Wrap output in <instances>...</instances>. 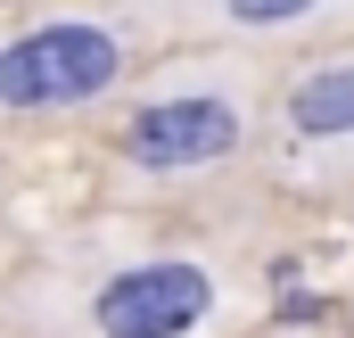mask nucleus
Masks as SVG:
<instances>
[{
  "label": "nucleus",
  "mask_w": 354,
  "mask_h": 338,
  "mask_svg": "<svg viewBox=\"0 0 354 338\" xmlns=\"http://www.w3.org/2000/svg\"><path fill=\"white\" fill-rule=\"evenodd\" d=\"M223 314V272L181 248L58 240L0 289V338H198Z\"/></svg>",
  "instance_id": "obj_1"
},
{
  "label": "nucleus",
  "mask_w": 354,
  "mask_h": 338,
  "mask_svg": "<svg viewBox=\"0 0 354 338\" xmlns=\"http://www.w3.org/2000/svg\"><path fill=\"white\" fill-rule=\"evenodd\" d=\"M256 141V66L239 50H181L132 75L107 116V173L115 190H198L231 173Z\"/></svg>",
  "instance_id": "obj_2"
},
{
  "label": "nucleus",
  "mask_w": 354,
  "mask_h": 338,
  "mask_svg": "<svg viewBox=\"0 0 354 338\" xmlns=\"http://www.w3.org/2000/svg\"><path fill=\"white\" fill-rule=\"evenodd\" d=\"M157 33L189 42H272V33H322L354 17V0H149Z\"/></svg>",
  "instance_id": "obj_4"
},
{
  "label": "nucleus",
  "mask_w": 354,
  "mask_h": 338,
  "mask_svg": "<svg viewBox=\"0 0 354 338\" xmlns=\"http://www.w3.org/2000/svg\"><path fill=\"white\" fill-rule=\"evenodd\" d=\"M149 0H50L0 8V132H66L107 116L149 58Z\"/></svg>",
  "instance_id": "obj_3"
},
{
  "label": "nucleus",
  "mask_w": 354,
  "mask_h": 338,
  "mask_svg": "<svg viewBox=\"0 0 354 338\" xmlns=\"http://www.w3.org/2000/svg\"><path fill=\"white\" fill-rule=\"evenodd\" d=\"M272 124L288 149H346L354 141V58H313L297 66L280 99H272Z\"/></svg>",
  "instance_id": "obj_5"
},
{
  "label": "nucleus",
  "mask_w": 354,
  "mask_h": 338,
  "mask_svg": "<svg viewBox=\"0 0 354 338\" xmlns=\"http://www.w3.org/2000/svg\"><path fill=\"white\" fill-rule=\"evenodd\" d=\"M0 8H25V0H0Z\"/></svg>",
  "instance_id": "obj_6"
}]
</instances>
